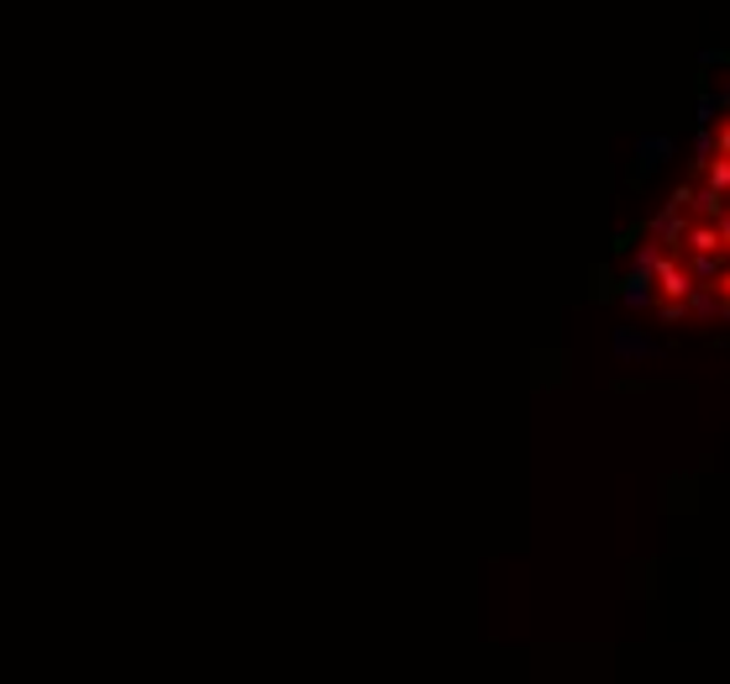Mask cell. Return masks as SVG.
<instances>
[{
  "instance_id": "6da1fadb",
  "label": "cell",
  "mask_w": 730,
  "mask_h": 684,
  "mask_svg": "<svg viewBox=\"0 0 730 684\" xmlns=\"http://www.w3.org/2000/svg\"><path fill=\"white\" fill-rule=\"evenodd\" d=\"M620 301L631 305V311H641V305L657 301V269H641V263H636L631 280L620 284Z\"/></svg>"
},
{
  "instance_id": "7a4b0ae2",
  "label": "cell",
  "mask_w": 730,
  "mask_h": 684,
  "mask_svg": "<svg viewBox=\"0 0 730 684\" xmlns=\"http://www.w3.org/2000/svg\"><path fill=\"white\" fill-rule=\"evenodd\" d=\"M672 153H678V142H672V138H662V132H657V138H641V142H636V159H641V174H651V169H662V163H668Z\"/></svg>"
},
{
  "instance_id": "3957f363",
  "label": "cell",
  "mask_w": 730,
  "mask_h": 684,
  "mask_svg": "<svg viewBox=\"0 0 730 684\" xmlns=\"http://www.w3.org/2000/svg\"><path fill=\"white\" fill-rule=\"evenodd\" d=\"M615 353H620V359H657L662 348H657L647 332H636V326H620V332H615Z\"/></svg>"
},
{
  "instance_id": "277c9868",
  "label": "cell",
  "mask_w": 730,
  "mask_h": 684,
  "mask_svg": "<svg viewBox=\"0 0 730 684\" xmlns=\"http://www.w3.org/2000/svg\"><path fill=\"white\" fill-rule=\"evenodd\" d=\"M714 111H720V101H714V95H704V101H699V121L710 127V121H714Z\"/></svg>"
},
{
  "instance_id": "5b68a950",
  "label": "cell",
  "mask_w": 730,
  "mask_h": 684,
  "mask_svg": "<svg viewBox=\"0 0 730 684\" xmlns=\"http://www.w3.org/2000/svg\"><path fill=\"white\" fill-rule=\"evenodd\" d=\"M726 59H730L726 48H710V53H704V59H699V63H704V69H714V63H726Z\"/></svg>"
},
{
  "instance_id": "8992f818",
  "label": "cell",
  "mask_w": 730,
  "mask_h": 684,
  "mask_svg": "<svg viewBox=\"0 0 730 684\" xmlns=\"http://www.w3.org/2000/svg\"><path fill=\"white\" fill-rule=\"evenodd\" d=\"M720 238H726V259H730V211L720 217Z\"/></svg>"
}]
</instances>
